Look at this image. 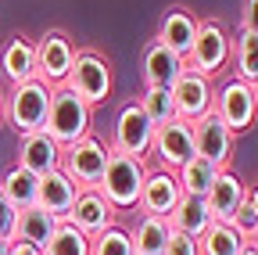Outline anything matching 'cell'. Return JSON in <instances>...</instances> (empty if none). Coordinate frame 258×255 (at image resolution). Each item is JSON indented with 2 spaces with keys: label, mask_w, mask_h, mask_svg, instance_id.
<instances>
[{
  "label": "cell",
  "mask_w": 258,
  "mask_h": 255,
  "mask_svg": "<svg viewBox=\"0 0 258 255\" xmlns=\"http://www.w3.org/2000/svg\"><path fill=\"white\" fill-rule=\"evenodd\" d=\"M57 216H50L47 209H40V205H32V209H25V212H18V227H15V241H25V244H32V248H40L43 251V244L50 241V234L57 230Z\"/></svg>",
  "instance_id": "cb8c5ba5"
},
{
  "label": "cell",
  "mask_w": 258,
  "mask_h": 255,
  "mask_svg": "<svg viewBox=\"0 0 258 255\" xmlns=\"http://www.w3.org/2000/svg\"><path fill=\"white\" fill-rule=\"evenodd\" d=\"M90 122H93V108L83 97H76L69 86L50 90V108H47L43 130L50 133V140L57 147H69V144L90 137Z\"/></svg>",
  "instance_id": "7a4b0ae2"
},
{
  "label": "cell",
  "mask_w": 258,
  "mask_h": 255,
  "mask_svg": "<svg viewBox=\"0 0 258 255\" xmlns=\"http://www.w3.org/2000/svg\"><path fill=\"white\" fill-rule=\"evenodd\" d=\"M76 198H79V183H76L69 173H64V169H54V173L40 176V201H36V205L47 209L50 216L69 219Z\"/></svg>",
  "instance_id": "ac0fdd59"
},
{
  "label": "cell",
  "mask_w": 258,
  "mask_h": 255,
  "mask_svg": "<svg viewBox=\"0 0 258 255\" xmlns=\"http://www.w3.org/2000/svg\"><path fill=\"white\" fill-rule=\"evenodd\" d=\"M22 169H29L32 176H47L54 169H61V147L50 140L47 130H36V133H25L22 144H18V162Z\"/></svg>",
  "instance_id": "2e32d148"
},
{
  "label": "cell",
  "mask_w": 258,
  "mask_h": 255,
  "mask_svg": "<svg viewBox=\"0 0 258 255\" xmlns=\"http://www.w3.org/2000/svg\"><path fill=\"white\" fill-rule=\"evenodd\" d=\"M72 61H76V47L72 40L64 33H43L40 43H36V79L50 90L64 86V79H69L72 72Z\"/></svg>",
  "instance_id": "30bf717a"
},
{
  "label": "cell",
  "mask_w": 258,
  "mask_h": 255,
  "mask_svg": "<svg viewBox=\"0 0 258 255\" xmlns=\"http://www.w3.org/2000/svg\"><path fill=\"white\" fill-rule=\"evenodd\" d=\"M43 255H90V237L83 230H76L69 219H61L50 241L43 244Z\"/></svg>",
  "instance_id": "83f0119b"
},
{
  "label": "cell",
  "mask_w": 258,
  "mask_h": 255,
  "mask_svg": "<svg viewBox=\"0 0 258 255\" xmlns=\"http://www.w3.org/2000/svg\"><path fill=\"white\" fill-rule=\"evenodd\" d=\"M240 29H247V33H258V0H244V11H240Z\"/></svg>",
  "instance_id": "d6a6232c"
},
{
  "label": "cell",
  "mask_w": 258,
  "mask_h": 255,
  "mask_svg": "<svg viewBox=\"0 0 258 255\" xmlns=\"http://www.w3.org/2000/svg\"><path fill=\"white\" fill-rule=\"evenodd\" d=\"M183 72H186V61H183L179 54H172L169 47H161L158 40L147 43V50H144V86L169 90Z\"/></svg>",
  "instance_id": "d6986e66"
},
{
  "label": "cell",
  "mask_w": 258,
  "mask_h": 255,
  "mask_svg": "<svg viewBox=\"0 0 258 255\" xmlns=\"http://www.w3.org/2000/svg\"><path fill=\"white\" fill-rule=\"evenodd\" d=\"M251 90H254V101H258V79H254V83H251Z\"/></svg>",
  "instance_id": "8d00e7d4"
},
{
  "label": "cell",
  "mask_w": 258,
  "mask_h": 255,
  "mask_svg": "<svg viewBox=\"0 0 258 255\" xmlns=\"http://www.w3.org/2000/svg\"><path fill=\"white\" fill-rule=\"evenodd\" d=\"M212 112L230 126L233 133H247L251 126L258 122V101H254V90L240 79H226L219 90H215V105Z\"/></svg>",
  "instance_id": "8992f818"
},
{
  "label": "cell",
  "mask_w": 258,
  "mask_h": 255,
  "mask_svg": "<svg viewBox=\"0 0 258 255\" xmlns=\"http://www.w3.org/2000/svg\"><path fill=\"white\" fill-rule=\"evenodd\" d=\"M154 144V122L144 115V108L137 101L122 105L118 119H115V133H111V151L133 155V158H147Z\"/></svg>",
  "instance_id": "ba28073f"
},
{
  "label": "cell",
  "mask_w": 258,
  "mask_h": 255,
  "mask_svg": "<svg viewBox=\"0 0 258 255\" xmlns=\"http://www.w3.org/2000/svg\"><path fill=\"white\" fill-rule=\"evenodd\" d=\"M144 180H147L144 158L122 155V151H108V166H104V176H101V183H97V190L104 194V201L115 212H125V209H137Z\"/></svg>",
  "instance_id": "6da1fadb"
},
{
  "label": "cell",
  "mask_w": 258,
  "mask_h": 255,
  "mask_svg": "<svg viewBox=\"0 0 258 255\" xmlns=\"http://www.w3.org/2000/svg\"><path fill=\"white\" fill-rule=\"evenodd\" d=\"M230 61H233V79L251 86L258 79V33L240 29V33L230 40Z\"/></svg>",
  "instance_id": "d4e9b609"
},
{
  "label": "cell",
  "mask_w": 258,
  "mask_h": 255,
  "mask_svg": "<svg viewBox=\"0 0 258 255\" xmlns=\"http://www.w3.org/2000/svg\"><path fill=\"white\" fill-rule=\"evenodd\" d=\"M0 72H4V79L11 86L36 79V43L25 40V36L8 40V47L0 50Z\"/></svg>",
  "instance_id": "ffe728a7"
},
{
  "label": "cell",
  "mask_w": 258,
  "mask_h": 255,
  "mask_svg": "<svg viewBox=\"0 0 258 255\" xmlns=\"http://www.w3.org/2000/svg\"><path fill=\"white\" fill-rule=\"evenodd\" d=\"M144 108V115L154 122V130L158 126H165L176 119V105H172V90H161V86H144V97L137 101Z\"/></svg>",
  "instance_id": "f1b7e54d"
},
{
  "label": "cell",
  "mask_w": 258,
  "mask_h": 255,
  "mask_svg": "<svg viewBox=\"0 0 258 255\" xmlns=\"http://www.w3.org/2000/svg\"><path fill=\"white\" fill-rule=\"evenodd\" d=\"M90 255H133V241H129V230L111 223L108 230H101L97 237H90Z\"/></svg>",
  "instance_id": "f546056e"
},
{
  "label": "cell",
  "mask_w": 258,
  "mask_h": 255,
  "mask_svg": "<svg viewBox=\"0 0 258 255\" xmlns=\"http://www.w3.org/2000/svg\"><path fill=\"white\" fill-rule=\"evenodd\" d=\"M64 86H69L76 97H83L90 108L104 105L111 97V65L97 54V50H76V61H72V72L69 79H64Z\"/></svg>",
  "instance_id": "277c9868"
},
{
  "label": "cell",
  "mask_w": 258,
  "mask_h": 255,
  "mask_svg": "<svg viewBox=\"0 0 258 255\" xmlns=\"http://www.w3.org/2000/svg\"><path fill=\"white\" fill-rule=\"evenodd\" d=\"M15 227H18V209L0 194V241H4V244L15 241Z\"/></svg>",
  "instance_id": "4dcf8cb0"
},
{
  "label": "cell",
  "mask_w": 258,
  "mask_h": 255,
  "mask_svg": "<svg viewBox=\"0 0 258 255\" xmlns=\"http://www.w3.org/2000/svg\"><path fill=\"white\" fill-rule=\"evenodd\" d=\"M108 151H111V144L97 140L90 133L69 147H61V169L79 183V190H97V183L104 176V166H108Z\"/></svg>",
  "instance_id": "5b68a950"
},
{
  "label": "cell",
  "mask_w": 258,
  "mask_h": 255,
  "mask_svg": "<svg viewBox=\"0 0 258 255\" xmlns=\"http://www.w3.org/2000/svg\"><path fill=\"white\" fill-rule=\"evenodd\" d=\"M244 190L247 187L240 183V176L233 169H219L215 183L208 187V194H205V205H208L212 219L215 223H233V216H237V209L244 201Z\"/></svg>",
  "instance_id": "e0dca14e"
},
{
  "label": "cell",
  "mask_w": 258,
  "mask_h": 255,
  "mask_svg": "<svg viewBox=\"0 0 258 255\" xmlns=\"http://www.w3.org/2000/svg\"><path fill=\"white\" fill-rule=\"evenodd\" d=\"M115 209L104 201V194L101 190H79V198H76V205H72V212H69V223L76 230H83L86 237H97L101 230H108L111 223H115Z\"/></svg>",
  "instance_id": "5bb4252c"
},
{
  "label": "cell",
  "mask_w": 258,
  "mask_h": 255,
  "mask_svg": "<svg viewBox=\"0 0 258 255\" xmlns=\"http://www.w3.org/2000/svg\"><path fill=\"white\" fill-rule=\"evenodd\" d=\"M230 33L219 25V22H201L198 25V36H194V47L186 54V69L198 72V76H215L226 61H230Z\"/></svg>",
  "instance_id": "52a82bcc"
},
{
  "label": "cell",
  "mask_w": 258,
  "mask_h": 255,
  "mask_svg": "<svg viewBox=\"0 0 258 255\" xmlns=\"http://www.w3.org/2000/svg\"><path fill=\"white\" fill-rule=\"evenodd\" d=\"M161 255H201V251H198V241H194V237H186V234H172Z\"/></svg>",
  "instance_id": "1f68e13d"
},
{
  "label": "cell",
  "mask_w": 258,
  "mask_h": 255,
  "mask_svg": "<svg viewBox=\"0 0 258 255\" xmlns=\"http://www.w3.org/2000/svg\"><path fill=\"white\" fill-rule=\"evenodd\" d=\"M190 130H194V155L205 158V162L219 166V169H230V158H233V140L237 133L226 126L215 112L201 115L198 122H190Z\"/></svg>",
  "instance_id": "9c48e42d"
},
{
  "label": "cell",
  "mask_w": 258,
  "mask_h": 255,
  "mask_svg": "<svg viewBox=\"0 0 258 255\" xmlns=\"http://www.w3.org/2000/svg\"><path fill=\"white\" fill-rule=\"evenodd\" d=\"M0 194H4L18 212H25V209H32L40 201V176H32L22 166H11L4 176H0Z\"/></svg>",
  "instance_id": "603a6c76"
},
{
  "label": "cell",
  "mask_w": 258,
  "mask_h": 255,
  "mask_svg": "<svg viewBox=\"0 0 258 255\" xmlns=\"http://www.w3.org/2000/svg\"><path fill=\"white\" fill-rule=\"evenodd\" d=\"M244 234L233 227V223H212V227L198 237V251L201 255H237L244 248Z\"/></svg>",
  "instance_id": "484cf974"
},
{
  "label": "cell",
  "mask_w": 258,
  "mask_h": 255,
  "mask_svg": "<svg viewBox=\"0 0 258 255\" xmlns=\"http://www.w3.org/2000/svg\"><path fill=\"white\" fill-rule=\"evenodd\" d=\"M169 219V227H172V234H186V237H194L198 241L208 227H212V212H208V205H205V198H190V194H183L179 201H176V209L165 216Z\"/></svg>",
  "instance_id": "44dd1931"
},
{
  "label": "cell",
  "mask_w": 258,
  "mask_h": 255,
  "mask_svg": "<svg viewBox=\"0 0 258 255\" xmlns=\"http://www.w3.org/2000/svg\"><path fill=\"white\" fill-rule=\"evenodd\" d=\"M198 15L186 11V8H169L165 15H161V25H158V43L161 47H169L172 54H179L186 61L190 47H194V36H198Z\"/></svg>",
  "instance_id": "9a60e30c"
},
{
  "label": "cell",
  "mask_w": 258,
  "mask_h": 255,
  "mask_svg": "<svg viewBox=\"0 0 258 255\" xmlns=\"http://www.w3.org/2000/svg\"><path fill=\"white\" fill-rule=\"evenodd\" d=\"M151 155L161 162V169H179L194 158V130L190 122L183 119H172L165 126H158L154 130V144H151Z\"/></svg>",
  "instance_id": "7c38bea8"
},
{
  "label": "cell",
  "mask_w": 258,
  "mask_h": 255,
  "mask_svg": "<svg viewBox=\"0 0 258 255\" xmlns=\"http://www.w3.org/2000/svg\"><path fill=\"white\" fill-rule=\"evenodd\" d=\"M183 198L179 190V180L172 169H151L147 180H144V190H140V201H137V212L140 216H169L176 209V201Z\"/></svg>",
  "instance_id": "4fadbf2b"
},
{
  "label": "cell",
  "mask_w": 258,
  "mask_h": 255,
  "mask_svg": "<svg viewBox=\"0 0 258 255\" xmlns=\"http://www.w3.org/2000/svg\"><path fill=\"white\" fill-rule=\"evenodd\" d=\"M237 255H258V248H254V244H251V241H244V248H240V251H237Z\"/></svg>",
  "instance_id": "e575fe53"
},
{
  "label": "cell",
  "mask_w": 258,
  "mask_h": 255,
  "mask_svg": "<svg viewBox=\"0 0 258 255\" xmlns=\"http://www.w3.org/2000/svg\"><path fill=\"white\" fill-rule=\"evenodd\" d=\"M172 237V227L165 216H140L137 227L129 230V241H133V255H161Z\"/></svg>",
  "instance_id": "7402d4cb"
},
{
  "label": "cell",
  "mask_w": 258,
  "mask_h": 255,
  "mask_svg": "<svg viewBox=\"0 0 258 255\" xmlns=\"http://www.w3.org/2000/svg\"><path fill=\"white\" fill-rule=\"evenodd\" d=\"M8 255H43V251L32 248V244H25V241H11L8 244Z\"/></svg>",
  "instance_id": "836d02e7"
},
{
  "label": "cell",
  "mask_w": 258,
  "mask_h": 255,
  "mask_svg": "<svg viewBox=\"0 0 258 255\" xmlns=\"http://www.w3.org/2000/svg\"><path fill=\"white\" fill-rule=\"evenodd\" d=\"M169 90H172L176 119H183V122H198V119L208 115L212 105H215V86H212V79H208V76H198V72H190V69H186Z\"/></svg>",
  "instance_id": "8fae6325"
},
{
  "label": "cell",
  "mask_w": 258,
  "mask_h": 255,
  "mask_svg": "<svg viewBox=\"0 0 258 255\" xmlns=\"http://www.w3.org/2000/svg\"><path fill=\"white\" fill-rule=\"evenodd\" d=\"M215 176H219V166L205 162V158H198V155H194L186 166L176 169L179 190H183V194H190V198H205V194H208V187L215 183Z\"/></svg>",
  "instance_id": "4316f807"
},
{
  "label": "cell",
  "mask_w": 258,
  "mask_h": 255,
  "mask_svg": "<svg viewBox=\"0 0 258 255\" xmlns=\"http://www.w3.org/2000/svg\"><path fill=\"white\" fill-rule=\"evenodd\" d=\"M47 108H50V86H43L40 79H29V83L11 86L8 101H4V119L18 137H25V133L43 130Z\"/></svg>",
  "instance_id": "3957f363"
},
{
  "label": "cell",
  "mask_w": 258,
  "mask_h": 255,
  "mask_svg": "<svg viewBox=\"0 0 258 255\" xmlns=\"http://www.w3.org/2000/svg\"><path fill=\"white\" fill-rule=\"evenodd\" d=\"M0 122H4V97H0Z\"/></svg>",
  "instance_id": "74e56055"
},
{
  "label": "cell",
  "mask_w": 258,
  "mask_h": 255,
  "mask_svg": "<svg viewBox=\"0 0 258 255\" xmlns=\"http://www.w3.org/2000/svg\"><path fill=\"white\" fill-rule=\"evenodd\" d=\"M0 255H8V244H4V241H0Z\"/></svg>",
  "instance_id": "f35d334b"
},
{
  "label": "cell",
  "mask_w": 258,
  "mask_h": 255,
  "mask_svg": "<svg viewBox=\"0 0 258 255\" xmlns=\"http://www.w3.org/2000/svg\"><path fill=\"white\" fill-rule=\"evenodd\" d=\"M247 241H251V244H254V248H258V227H254V234H251V237H247Z\"/></svg>",
  "instance_id": "d590c367"
}]
</instances>
